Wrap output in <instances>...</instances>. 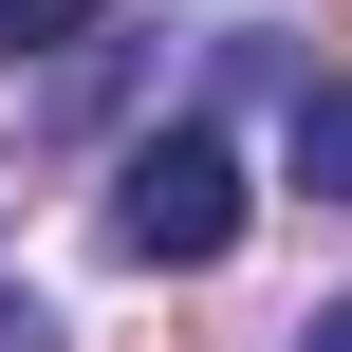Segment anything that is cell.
Listing matches in <instances>:
<instances>
[{
    "mask_svg": "<svg viewBox=\"0 0 352 352\" xmlns=\"http://www.w3.org/2000/svg\"><path fill=\"white\" fill-rule=\"evenodd\" d=\"M111 260H148V278H204V260H241V148H223L204 111L130 130V167H111Z\"/></svg>",
    "mask_w": 352,
    "mask_h": 352,
    "instance_id": "6da1fadb",
    "label": "cell"
},
{
    "mask_svg": "<svg viewBox=\"0 0 352 352\" xmlns=\"http://www.w3.org/2000/svg\"><path fill=\"white\" fill-rule=\"evenodd\" d=\"M297 186L352 204V93H297Z\"/></svg>",
    "mask_w": 352,
    "mask_h": 352,
    "instance_id": "7a4b0ae2",
    "label": "cell"
},
{
    "mask_svg": "<svg viewBox=\"0 0 352 352\" xmlns=\"http://www.w3.org/2000/svg\"><path fill=\"white\" fill-rule=\"evenodd\" d=\"M93 19H111V0H0V74H19V56H74Z\"/></svg>",
    "mask_w": 352,
    "mask_h": 352,
    "instance_id": "3957f363",
    "label": "cell"
},
{
    "mask_svg": "<svg viewBox=\"0 0 352 352\" xmlns=\"http://www.w3.org/2000/svg\"><path fill=\"white\" fill-rule=\"evenodd\" d=\"M0 352H56V316H37V297H0Z\"/></svg>",
    "mask_w": 352,
    "mask_h": 352,
    "instance_id": "277c9868",
    "label": "cell"
},
{
    "mask_svg": "<svg viewBox=\"0 0 352 352\" xmlns=\"http://www.w3.org/2000/svg\"><path fill=\"white\" fill-rule=\"evenodd\" d=\"M297 352H352V297H334V316H316V334H297Z\"/></svg>",
    "mask_w": 352,
    "mask_h": 352,
    "instance_id": "5b68a950",
    "label": "cell"
}]
</instances>
